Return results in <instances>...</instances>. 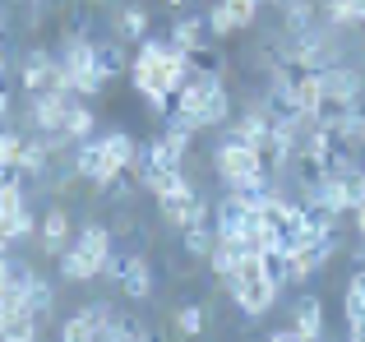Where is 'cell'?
Returning <instances> with one entry per match:
<instances>
[{
    "instance_id": "obj_1",
    "label": "cell",
    "mask_w": 365,
    "mask_h": 342,
    "mask_svg": "<svg viewBox=\"0 0 365 342\" xmlns=\"http://www.w3.org/2000/svg\"><path fill=\"white\" fill-rule=\"evenodd\" d=\"M116 254V232L107 222H83L74 232V241L65 245V254H56L61 264V282H74V287H88L107 273V259Z\"/></svg>"
},
{
    "instance_id": "obj_2",
    "label": "cell",
    "mask_w": 365,
    "mask_h": 342,
    "mask_svg": "<svg viewBox=\"0 0 365 342\" xmlns=\"http://www.w3.org/2000/svg\"><path fill=\"white\" fill-rule=\"evenodd\" d=\"M213 171L222 180V190H250V185H273L264 157H259L255 144H241V139L227 135L222 144H213Z\"/></svg>"
},
{
    "instance_id": "obj_3",
    "label": "cell",
    "mask_w": 365,
    "mask_h": 342,
    "mask_svg": "<svg viewBox=\"0 0 365 342\" xmlns=\"http://www.w3.org/2000/svg\"><path fill=\"white\" fill-rule=\"evenodd\" d=\"M56 56H61V70L70 74L74 98L93 102V98L107 93V79H102L98 65H93V37L88 33H74V28H70V33L61 37V46H56Z\"/></svg>"
},
{
    "instance_id": "obj_4",
    "label": "cell",
    "mask_w": 365,
    "mask_h": 342,
    "mask_svg": "<svg viewBox=\"0 0 365 342\" xmlns=\"http://www.w3.org/2000/svg\"><path fill=\"white\" fill-rule=\"evenodd\" d=\"M102 278H107L116 291H125L130 301H148L153 291H158L153 259H148L143 250H120V245H116V254L107 259V273H102Z\"/></svg>"
},
{
    "instance_id": "obj_5",
    "label": "cell",
    "mask_w": 365,
    "mask_h": 342,
    "mask_svg": "<svg viewBox=\"0 0 365 342\" xmlns=\"http://www.w3.org/2000/svg\"><path fill=\"white\" fill-rule=\"evenodd\" d=\"M14 74H19V88L33 98V93H46V88H65V93H74L70 88V74L61 70V56L51 51V46H33V51H24L19 56V65H14Z\"/></svg>"
},
{
    "instance_id": "obj_6",
    "label": "cell",
    "mask_w": 365,
    "mask_h": 342,
    "mask_svg": "<svg viewBox=\"0 0 365 342\" xmlns=\"http://www.w3.org/2000/svg\"><path fill=\"white\" fill-rule=\"evenodd\" d=\"M227 296H232V306L241 310L245 319H264L268 310L277 306L282 287H277L268 273H255V278H236V282H227Z\"/></svg>"
},
{
    "instance_id": "obj_7",
    "label": "cell",
    "mask_w": 365,
    "mask_h": 342,
    "mask_svg": "<svg viewBox=\"0 0 365 342\" xmlns=\"http://www.w3.org/2000/svg\"><path fill=\"white\" fill-rule=\"evenodd\" d=\"M111 319H116L111 301H93V306H83V310H74V315L61 319V338L65 342H107Z\"/></svg>"
},
{
    "instance_id": "obj_8",
    "label": "cell",
    "mask_w": 365,
    "mask_h": 342,
    "mask_svg": "<svg viewBox=\"0 0 365 342\" xmlns=\"http://www.w3.org/2000/svg\"><path fill=\"white\" fill-rule=\"evenodd\" d=\"M319 83H324V111H338V107H347V102H356L361 88H365L361 70L351 61H342V56L319 70ZM324 111H319V116H324Z\"/></svg>"
},
{
    "instance_id": "obj_9",
    "label": "cell",
    "mask_w": 365,
    "mask_h": 342,
    "mask_svg": "<svg viewBox=\"0 0 365 342\" xmlns=\"http://www.w3.org/2000/svg\"><path fill=\"white\" fill-rule=\"evenodd\" d=\"M70 102H74V93H65V88L33 93V98H28V130H37V135H56V130H65Z\"/></svg>"
},
{
    "instance_id": "obj_10",
    "label": "cell",
    "mask_w": 365,
    "mask_h": 342,
    "mask_svg": "<svg viewBox=\"0 0 365 342\" xmlns=\"http://www.w3.org/2000/svg\"><path fill=\"white\" fill-rule=\"evenodd\" d=\"M74 241V217L65 204H51L42 217H37V245H42L46 259H56V254H65V245Z\"/></svg>"
},
{
    "instance_id": "obj_11",
    "label": "cell",
    "mask_w": 365,
    "mask_h": 342,
    "mask_svg": "<svg viewBox=\"0 0 365 342\" xmlns=\"http://www.w3.org/2000/svg\"><path fill=\"white\" fill-rule=\"evenodd\" d=\"M227 135H232V139H241V144H255V148H259L268 135H273V116H268V107H264V102H250L241 116H232V120H227Z\"/></svg>"
},
{
    "instance_id": "obj_12",
    "label": "cell",
    "mask_w": 365,
    "mask_h": 342,
    "mask_svg": "<svg viewBox=\"0 0 365 342\" xmlns=\"http://www.w3.org/2000/svg\"><path fill=\"white\" fill-rule=\"evenodd\" d=\"M292 328H296V342H319L324 338V301L314 291L296 296L292 306Z\"/></svg>"
},
{
    "instance_id": "obj_13",
    "label": "cell",
    "mask_w": 365,
    "mask_h": 342,
    "mask_svg": "<svg viewBox=\"0 0 365 342\" xmlns=\"http://www.w3.org/2000/svg\"><path fill=\"white\" fill-rule=\"evenodd\" d=\"M167 42L171 46H180V51H199V46H208L213 37H208V19L204 14H176L171 19V28H167Z\"/></svg>"
},
{
    "instance_id": "obj_14",
    "label": "cell",
    "mask_w": 365,
    "mask_h": 342,
    "mask_svg": "<svg viewBox=\"0 0 365 342\" xmlns=\"http://www.w3.org/2000/svg\"><path fill=\"white\" fill-rule=\"evenodd\" d=\"M342 315H347V338L365 342V269H356L347 278V291H342Z\"/></svg>"
},
{
    "instance_id": "obj_15",
    "label": "cell",
    "mask_w": 365,
    "mask_h": 342,
    "mask_svg": "<svg viewBox=\"0 0 365 342\" xmlns=\"http://www.w3.org/2000/svg\"><path fill=\"white\" fill-rule=\"evenodd\" d=\"M130 61L134 56L125 51V42H98V37H93V65H98V74L102 79H120V74H130Z\"/></svg>"
},
{
    "instance_id": "obj_16",
    "label": "cell",
    "mask_w": 365,
    "mask_h": 342,
    "mask_svg": "<svg viewBox=\"0 0 365 342\" xmlns=\"http://www.w3.org/2000/svg\"><path fill=\"white\" fill-rule=\"evenodd\" d=\"M24 306L33 310L42 324H51V315H56V282L51 278H42V273L33 269V278H28V296H24Z\"/></svg>"
},
{
    "instance_id": "obj_17",
    "label": "cell",
    "mask_w": 365,
    "mask_h": 342,
    "mask_svg": "<svg viewBox=\"0 0 365 342\" xmlns=\"http://www.w3.org/2000/svg\"><path fill=\"white\" fill-rule=\"evenodd\" d=\"M236 259H241V241L236 236H217V245L208 250V273H213L217 282H232V273H236Z\"/></svg>"
},
{
    "instance_id": "obj_18",
    "label": "cell",
    "mask_w": 365,
    "mask_h": 342,
    "mask_svg": "<svg viewBox=\"0 0 365 342\" xmlns=\"http://www.w3.org/2000/svg\"><path fill=\"white\" fill-rule=\"evenodd\" d=\"M116 33H120V42H134V46L148 37V9H143L139 0H125L116 9Z\"/></svg>"
},
{
    "instance_id": "obj_19",
    "label": "cell",
    "mask_w": 365,
    "mask_h": 342,
    "mask_svg": "<svg viewBox=\"0 0 365 342\" xmlns=\"http://www.w3.org/2000/svg\"><path fill=\"white\" fill-rule=\"evenodd\" d=\"M213 245H217V227L213 222H199V227H190V232H180V254H185V259L204 264Z\"/></svg>"
},
{
    "instance_id": "obj_20",
    "label": "cell",
    "mask_w": 365,
    "mask_h": 342,
    "mask_svg": "<svg viewBox=\"0 0 365 342\" xmlns=\"http://www.w3.org/2000/svg\"><path fill=\"white\" fill-rule=\"evenodd\" d=\"M65 135L74 139V144H83V139L98 135V116H93V107H83V98L70 102V116H65Z\"/></svg>"
},
{
    "instance_id": "obj_21",
    "label": "cell",
    "mask_w": 365,
    "mask_h": 342,
    "mask_svg": "<svg viewBox=\"0 0 365 342\" xmlns=\"http://www.w3.org/2000/svg\"><path fill=\"white\" fill-rule=\"evenodd\" d=\"M171 328H176V338H199L208 328V310L195 306V301H185V306L171 315Z\"/></svg>"
},
{
    "instance_id": "obj_22",
    "label": "cell",
    "mask_w": 365,
    "mask_h": 342,
    "mask_svg": "<svg viewBox=\"0 0 365 342\" xmlns=\"http://www.w3.org/2000/svg\"><path fill=\"white\" fill-rule=\"evenodd\" d=\"M148 338H153L148 319H139V315H120V310H116V319H111V333H107V342H148Z\"/></svg>"
},
{
    "instance_id": "obj_23",
    "label": "cell",
    "mask_w": 365,
    "mask_h": 342,
    "mask_svg": "<svg viewBox=\"0 0 365 342\" xmlns=\"http://www.w3.org/2000/svg\"><path fill=\"white\" fill-rule=\"evenodd\" d=\"M217 9L232 19L236 33H245V28L259 24V9H264V0H217Z\"/></svg>"
},
{
    "instance_id": "obj_24",
    "label": "cell",
    "mask_w": 365,
    "mask_h": 342,
    "mask_svg": "<svg viewBox=\"0 0 365 342\" xmlns=\"http://www.w3.org/2000/svg\"><path fill=\"white\" fill-rule=\"evenodd\" d=\"M264 273H268V278H273L277 287L287 291V278H292V250H282V245L273 241V245L264 250Z\"/></svg>"
},
{
    "instance_id": "obj_25",
    "label": "cell",
    "mask_w": 365,
    "mask_h": 342,
    "mask_svg": "<svg viewBox=\"0 0 365 342\" xmlns=\"http://www.w3.org/2000/svg\"><path fill=\"white\" fill-rule=\"evenodd\" d=\"M24 204H28V180L14 171V176L0 180V213H14V208H24Z\"/></svg>"
},
{
    "instance_id": "obj_26",
    "label": "cell",
    "mask_w": 365,
    "mask_h": 342,
    "mask_svg": "<svg viewBox=\"0 0 365 342\" xmlns=\"http://www.w3.org/2000/svg\"><path fill=\"white\" fill-rule=\"evenodd\" d=\"M5 217H9V236H14V245L28 241V236H37V208L33 204L14 208V213H5Z\"/></svg>"
},
{
    "instance_id": "obj_27",
    "label": "cell",
    "mask_w": 365,
    "mask_h": 342,
    "mask_svg": "<svg viewBox=\"0 0 365 342\" xmlns=\"http://www.w3.org/2000/svg\"><path fill=\"white\" fill-rule=\"evenodd\" d=\"M351 227H356V236L365 241V204H361V208H351Z\"/></svg>"
},
{
    "instance_id": "obj_28",
    "label": "cell",
    "mask_w": 365,
    "mask_h": 342,
    "mask_svg": "<svg viewBox=\"0 0 365 342\" xmlns=\"http://www.w3.org/2000/svg\"><path fill=\"white\" fill-rule=\"evenodd\" d=\"M5 120H9V88L0 83V125H5Z\"/></svg>"
},
{
    "instance_id": "obj_29",
    "label": "cell",
    "mask_w": 365,
    "mask_h": 342,
    "mask_svg": "<svg viewBox=\"0 0 365 342\" xmlns=\"http://www.w3.org/2000/svg\"><path fill=\"white\" fill-rule=\"evenodd\" d=\"M268 338H273V342H296V328H273Z\"/></svg>"
},
{
    "instance_id": "obj_30",
    "label": "cell",
    "mask_w": 365,
    "mask_h": 342,
    "mask_svg": "<svg viewBox=\"0 0 365 342\" xmlns=\"http://www.w3.org/2000/svg\"><path fill=\"white\" fill-rule=\"evenodd\" d=\"M351 9H356V24L365 28V0H351Z\"/></svg>"
},
{
    "instance_id": "obj_31",
    "label": "cell",
    "mask_w": 365,
    "mask_h": 342,
    "mask_svg": "<svg viewBox=\"0 0 365 342\" xmlns=\"http://www.w3.org/2000/svg\"><path fill=\"white\" fill-rule=\"evenodd\" d=\"M162 5H167V9H176V14H180V9H190V0H162Z\"/></svg>"
},
{
    "instance_id": "obj_32",
    "label": "cell",
    "mask_w": 365,
    "mask_h": 342,
    "mask_svg": "<svg viewBox=\"0 0 365 342\" xmlns=\"http://www.w3.org/2000/svg\"><path fill=\"white\" fill-rule=\"evenodd\" d=\"M46 5H51V0H28V9H33V14H42Z\"/></svg>"
},
{
    "instance_id": "obj_33",
    "label": "cell",
    "mask_w": 365,
    "mask_h": 342,
    "mask_svg": "<svg viewBox=\"0 0 365 342\" xmlns=\"http://www.w3.org/2000/svg\"><path fill=\"white\" fill-rule=\"evenodd\" d=\"M264 5H277V9H282V5H287V0H264Z\"/></svg>"
},
{
    "instance_id": "obj_34",
    "label": "cell",
    "mask_w": 365,
    "mask_h": 342,
    "mask_svg": "<svg viewBox=\"0 0 365 342\" xmlns=\"http://www.w3.org/2000/svg\"><path fill=\"white\" fill-rule=\"evenodd\" d=\"M88 5H107V0H88Z\"/></svg>"
}]
</instances>
